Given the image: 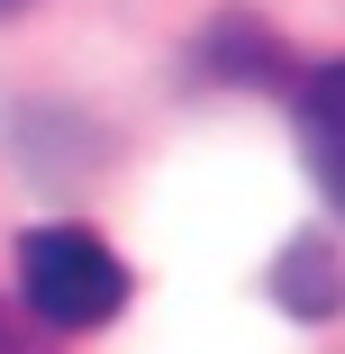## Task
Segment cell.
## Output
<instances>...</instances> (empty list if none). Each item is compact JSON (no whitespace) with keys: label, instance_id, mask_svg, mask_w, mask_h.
<instances>
[{"label":"cell","instance_id":"obj_1","mask_svg":"<svg viewBox=\"0 0 345 354\" xmlns=\"http://www.w3.org/2000/svg\"><path fill=\"white\" fill-rule=\"evenodd\" d=\"M19 291H28V318L37 327L82 336V327H109L127 309V263L91 227L55 218V227H28L19 236Z\"/></svg>","mask_w":345,"mask_h":354},{"label":"cell","instance_id":"obj_2","mask_svg":"<svg viewBox=\"0 0 345 354\" xmlns=\"http://www.w3.org/2000/svg\"><path fill=\"white\" fill-rule=\"evenodd\" d=\"M272 300H282L291 318H336V245L327 236H291V254L272 263Z\"/></svg>","mask_w":345,"mask_h":354},{"label":"cell","instance_id":"obj_3","mask_svg":"<svg viewBox=\"0 0 345 354\" xmlns=\"http://www.w3.org/2000/svg\"><path fill=\"white\" fill-rule=\"evenodd\" d=\"M336 109H345V73H336V64H318L309 91H300V136H309V173H318V182L345 173V155H336Z\"/></svg>","mask_w":345,"mask_h":354},{"label":"cell","instance_id":"obj_4","mask_svg":"<svg viewBox=\"0 0 345 354\" xmlns=\"http://www.w3.org/2000/svg\"><path fill=\"white\" fill-rule=\"evenodd\" d=\"M209 73H236V82H282V46H272L245 10H227V19H218V37H209Z\"/></svg>","mask_w":345,"mask_h":354},{"label":"cell","instance_id":"obj_5","mask_svg":"<svg viewBox=\"0 0 345 354\" xmlns=\"http://www.w3.org/2000/svg\"><path fill=\"white\" fill-rule=\"evenodd\" d=\"M0 354H37V345H28V336H19L10 318H0Z\"/></svg>","mask_w":345,"mask_h":354},{"label":"cell","instance_id":"obj_6","mask_svg":"<svg viewBox=\"0 0 345 354\" xmlns=\"http://www.w3.org/2000/svg\"><path fill=\"white\" fill-rule=\"evenodd\" d=\"M0 10H19V0H0Z\"/></svg>","mask_w":345,"mask_h":354}]
</instances>
